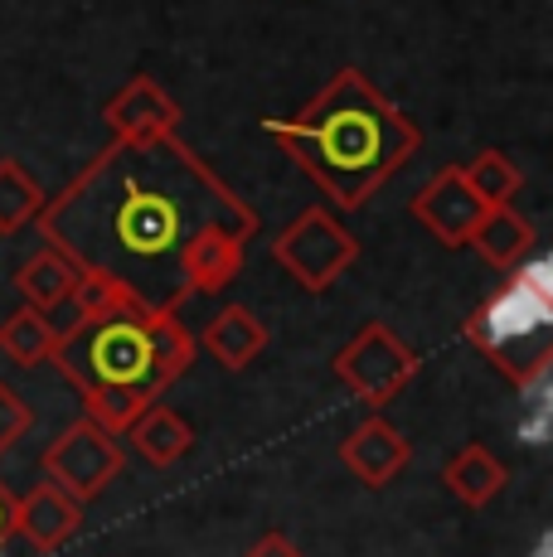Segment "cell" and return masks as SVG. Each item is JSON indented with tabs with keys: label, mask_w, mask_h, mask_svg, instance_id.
Segmentation results:
<instances>
[{
	"label": "cell",
	"mask_w": 553,
	"mask_h": 557,
	"mask_svg": "<svg viewBox=\"0 0 553 557\" xmlns=\"http://www.w3.org/2000/svg\"><path fill=\"white\" fill-rule=\"evenodd\" d=\"M35 223L45 243L146 310L223 292L258 233V213L180 136L112 141Z\"/></svg>",
	"instance_id": "obj_1"
},
{
	"label": "cell",
	"mask_w": 553,
	"mask_h": 557,
	"mask_svg": "<svg viewBox=\"0 0 553 557\" xmlns=\"http://www.w3.org/2000/svg\"><path fill=\"white\" fill-rule=\"evenodd\" d=\"M268 136L282 146L335 209H359L384 189L393 170L418 156L422 136L359 69H340L325 92H316L286 122H268Z\"/></svg>",
	"instance_id": "obj_2"
},
{
	"label": "cell",
	"mask_w": 553,
	"mask_h": 557,
	"mask_svg": "<svg viewBox=\"0 0 553 557\" xmlns=\"http://www.w3.org/2000/svg\"><path fill=\"white\" fill-rule=\"evenodd\" d=\"M49 363H59L63 379L78 393L93 383H108V388H126L136 398L156 403L195 363V339L175 320V310H146L142 301L126 296L108 315L69 330L54 345Z\"/></svg>",
	"instance_id": "obj_3"
},
{
	"label": "cell",
	"mask_w": 553,
	"mask_h": 557,
	"mask_svg": "<svg viewBox=\"0 0 553 557\" xmlns=\"http://www.w3.org/2000/svg\"><path fill=\"white\" fill-rule=\"evenodd\" d=\"M549 262H529L505 292L481 306V315L466 320V339L486 359H495L509 379L525 383L549 369Z\"/></svg>",
	"instance_id": "obj_4"
},
{
	"label": "cell",
	"mask_w": 553,
	"mask_h": 557,
	"mask_svg": "<svg viewBox=\"0 0 553 557\" xmlns=\"http://www.w3.org/2000/svg\"><path fill=\"white\" fill-rule=\"evenodd\" d=\"M272 262L306 292H331L340 276L359 262V238L335 219L331 209H306L276 233Z\"/></svg>",
	"instance_id": "obj_5"
},
{
	"label": "cell",
	"mask_w": 553,
	"mask_h": 557,
	"mask_svg": "<svg viewBox=\"0 0 553 557\" xmlns=\"http://www.w3.org/2000/svg\"><path fill=\"white\" fill-rule=\"evenodd\" d=\"M335 379L345 383L349 398H359L365 407H384L418 379V355L398 339V330L374 320L335 355Z\"/></svg>",
	"instance_id": "obj_6"
},
{
	"label": "cell",
	"mask_w": 553,
	"mask_h": 557,
	"mask_svg": "<svg viewBox=\"0 0 553 557\" xmlns=\"http://www.w3.org/2000/svg\"><path fill=\"white\" fill-rule=\"evenodd\" d=\"M122 466H126V456H122V446H116V436H108L102 426H93L88 417L73 422L45 451V480H54L59 490H69L78 505H93V499L116 480Z\"/></svg>",
	"instance_id": "obj_7"
},
{
	"label": "cell",
	"mask_w": 553,
	"mask_h": 557,
	"mask_svg": "<svg viewBox=\"0 0 553 557\" xmlns=\"http://www.w3.org/2000/svg\"><path fill=\"white\" fill-rule=\"evenodd\" d=\"M481 213H486V203L476 199L471 185H466L462 165L438 170V175L413 195V219H418L442 248H466V238H471Z\"/></svg>",
	"instance_id": "obj_8"
},
{
	"label": "cell",
	"mask_w": 553,
	"mask_h": 557,
	"mask_svg": "<svg viewBox=\"0 0 553 557\" xmlns=\"http://www.w3.org/2000/svg\"><path fill=\"white\" fill-rule=\"evenodd\" d=\"M78 529H83V505L69 490H59L54 480H39L29 495L15 499V513H10V533L25 539L35 553H59Z\"/></svg>",
	"instance_id": "obj_9"
},
{
	"label": "cell",
	"mask_w": 553,
	"mask_h": 557,
	"mask_svg": "<svg viewBox=\"0 0 553 557\" xmlns=\"http://www.w3.org/2000/svg\"><path fill=\"white\" fill-rule=\"evenodd\" d=\"M112 126V141H151V136H175L180 132V102L170 98L156 78H132L116 98L102 107Z\"/></svg>",
	"instance_id": "obj_10"
},
{
	"label": "cell",
	"mask_w": 553,
	"mask_h": 557,
	"mask_svg": "<svg viewBox=\"0 0 553 557\" xmlns=\"http://www.w3.org/2000/svg\"><path fill=\"white\" fill-rule=\"evenodd\" d=\"M340 460H345V470L359 480V485L384 490L408 470L413 446L398 426L384 422V417H369V422H359V432H349L345 442H340Z\"/></svg>",
	"instance_id": "obj_11"
},
{
	"label": "cell",
	"mask_w": 553,
	"mask_h": 557,
	"mask_svg": "<svg viewBox=\"0 0 553 557\" xmlns=\"http://www.w3.org/2000/svg\"><path fill=\"white\" fill-rule=\"evenodd\" d=\"M466 248H476V257L486 267H495V272H515L525 262V252L534 248V223L525 213H515V203H495V209H486L476 219Z\"/></svg>",
	"instance_id": "obj_12"
},
{
	"label": "cell",
	"mask_w": 553,
	"mask_h": 557,
	"mask_svg": "<svg viewBox=\"0 0 553 557\" xmlns=\"http://www.w3.org/2000/svg\"><path fill=\"white\" fill-rule=\"evenodd\" d=\"M126 436H132L136 456H142L146 466H156V470H170L175 460L189 456V446H195V432H189V422L180 412H170L161 398L142 407V417L126 426Z\"/></svg>",
	"instance_id": "obj_13"
},
{
	"label": "cell",
	"mask_w": 553,
	"mask_h": 557,
	"mask_svg": "<svg viewBox=\"0 0 553 557\" xmlns=\"http://www.w3.org/2000/svg\"><path fill=\"white\" fill-rule=\"evenodd\" d=\"M442 480H446V490H452V495L462 499L466 509H486L500 495V490H505L509 470H505V460H500L491 446L471 442V446H462V451L446 460Z\"/></svg>",
	"instance_id": "obj_14"
},
{
	"label": "cell",
	"mask_w": 553,
	"mask_h": 557,
	"mask_svg": "<svg viewBox=\"0 0 553 557\" xmlns=\"http://www.w3.org/2000/svg\"><path fill=\"white\" fill-rule=\"evenodd\" d=\"M205 349L223 363V369L238 373L268 349V325L243 306H223L219 315L205 325Z\"/></svg>",
	"instance_id": "obj_15"
},
{
	"label": "cell",
	"mask_w": 553,
	"mask_h": 557,
	"mask_svg": "<svg viewBox=\"0 0 553 557\" xmlns=\"http://www.w3.org/2000/svg\"><path fill=\"white\" fill-rule=\"evenodd\" d=\"M78 272H83V267L73 262L69 252H59L54 243H45V248H39L25 267H20L15 286H20V296H25V306H35L39 315H45V310H54V306L63 301V296L73 292Z\"/></svg>",
	"instance_id": "obj_16"
},
{
	"label": "cell",
	"mask_w": 553,
	"mask_h": 557,
	"mask_svg": "<svg viewBox=\"0 0 553 557\" xmlns=\"http://www.w3.org/2000/svg\"><path fill=\"white\" fill-rule=\"evenodd\" d=\"M39 209H45L39 180L15 156H5L0 160V238H15L20 228H29L39 219Z\"/></svg>",
	"instance_id": "obj_17"
},
{
	"label": "cell",
	"mask_w": 553,
	"mask_h": 557,
	"mask_svg": "<svg viewBox=\"0 0 553 557\" xmlns=\"http://www.w3.org/2000/svg\"><path fill=\"white\" fill-rule=\"evenodd\" d=\"M54 345L59 335L49 330V320L39 315L35 306H20L15 315L0 325V349L10 355V363H20V369H39V363L54 359Z\"/></svg>",
	"instance_id": "obj_18"
},
{
	"label": "cell",
	"mask_w": 553,
	"mask_h": 557,
	"mask_svg": "<svg viewBox=\"0 0 553 557\" xmlns=\"http://www.w3.org/2000/svg\"><path fill=\"white\" fill-rule=\"evenodd\" d=\"M462 175H466V185L476 189V199H481L486 209H495V203H515L519 185H525L519 165L505 151H481L471 165H462Z\"/></svg>",
	"instance_id": "obj_19"
},
{
	"label": "cell",
	"mask_w": 553,
	"mask_h": 557,
	"mask_svg": "<svg viewBox=\"0 0 553 557\" xmlns=\"http://www.w3.org/2000/svg\"><path fill=\"white\" fill-rule=\"evenodd\" d=\"M78 398H83V417H88L93 426H102L108 436H126V426H132L146 407V398H136V393H126V388H108V383H93Z\"/></svg>",
	"instance_id": "obj_20"
},
{
	"label": "cell",
	"mask_w": 553,
	"mask_h": 557,
	"mask_svg": "<svg viewBox=\"0 0 553 557\" xmlns=\"http://www.w3.org/2000/svg\"><path fill=\"white\" fill-rule=\"evenodd\" d=\"M29 422H35V417H29V407L15 398V393L5 388V383H0V456L10 451V446L20 442V436L29 432Z\"/></svg>",
	"instance_id": "obj_21"
},
{
	"label": "cell",
	"mask_w": 553,
	"mask_h": 557,
	"mask_svg": "<svg viewBox=\"0 0 553 557\" xmlns=\"http://www.w3.org/2000/svg\"><path fill=\"white\" fill-rule=\"evenodd\" d=\"M243 557H306V553L296 548L292 539H282V533H262V539L253 543V548L243 553Z\"/></svg>",
	"instance_id": "obj_22"
},
{
	"label": "cell",
	"mask_w": 553,
	"mask_h": 557,
	"mask_svg": "<svg viewBox=\"0 0 553 557\" xmlns=\"http://www.w3.org/2000/svg\"><path fill=\"white\" fill-rule=\"evenodd\" d=\"M10 513H15V499H10V490L0 485V548H5V539H10Z\"/></svg>",
	"instance_id": "obj_23"
}]
</instances>
